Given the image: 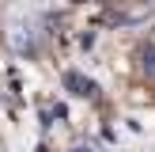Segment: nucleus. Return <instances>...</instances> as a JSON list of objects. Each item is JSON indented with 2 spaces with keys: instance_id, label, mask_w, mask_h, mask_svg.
I'll list each match as a JSON object with an SVG mask.
<instances>
[{
  "instance_id": "obj_1",
  "label": "nucleus",
  "mask_w": 155,
  "mask_h": 152,
  "mask_svg": "<svg viewBox=\"0 0 155 152\" xmlns=\"http://www.w3.org/2000/svg\"><path fill=\"white\" fill-rule=\"evenodd\" d=\"M64 84L76 91V95H83V99H91V95H95V84H91V80H83V76H76V72H68V76H64Z\"/></svg>"
},
{
  "instance_id": "obj_2",
  "label": "nucleus",
  "mask_w": 155,
  "mask_h": 152,
  "mask_svg": "<svg viewBox=\"0 0 155 152\" xmlns=\"http://www.w3.org/2000/svg\"><path fill=\"white\" fill-rule=\"evenodd\" d=\"M144 68H148V72L155 76V50H151V53H144Z\"/></svg>"
}]
</instances>
